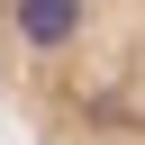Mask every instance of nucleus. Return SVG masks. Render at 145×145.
<instances>
[{
    "mask_svg": "<svg viewBox=\"0 0 145 145\" xmlns=\"http://www.w3.org/2000/svg\"><path fill=\"white\" fill-rule=\"evenodd\" d=\"M0 118L27 145H145V0H0Z\"/></svg>",
    "mask_w": 145,
    "mask_h": 145,
    "instance_id": "obj_1",
    "label": "nucleus"
}]
</instances>
